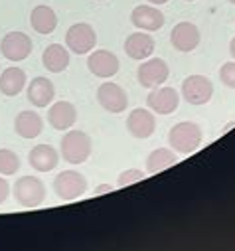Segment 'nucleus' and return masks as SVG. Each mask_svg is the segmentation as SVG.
Here are the masks:
<instances>
[{"mask_svg": "<svg viewBox=\"0 0 235 251\" xmlns=\"http://www.w3.org/2000/svg\"><path fill=\"white\" fill-rule=\"evenodd\" d=\"M168 143L176 152L190 154L202 145V129L200 125L192 121H182L178 125H174L168 133Z\"/></svg>", "mask_w": 235, "mask_h": 251, "instance_id": "1", "label": "nucleus"}, {"mask_svg": "<svg viewBox=\"0 0 235 251\" xmlns=\"http://www.w3.org/2000/svg\"><path fill=\"white\" fill-rule=\"evenodd\" d=\"M60 145L62 156L70 164H83L91 156V137L83 131H68Z\"/></svg>", "mask_w": 235, "mask_h": 251, "instance_id": "2", "label": "nucleus"}, {"mask_svg": "<svg viewBox=\"0 0 235 251\" xmlns=\"http://www.w3.org/2000/svg\"><path fill=\"white\" fill-rule=\"evenodd\" d=\"M53 192L64 202L77 200L79 196H83L87 192V180L77 170H64L53 180Z\"/></svg>", "mask_w": 235, "mask_h": 251, "instance_id": "3", "label": "nucleus"}, {"mask_svg": "<svg viewBox=\"0 0 235 251\" xmlns=\"http://www.w3.org/2000/svg\"><path fill=\"white\" fill-rule=\"evenodd\" d=\"M14 198L22 208H38L46 200V186L38 176H22L14 184Z\"/></svg>", "mask_w": 235, "mask_h": 251, "instance_id": "4", "label": "nucleus"}, {"mask_svg": "<svg viewBox=\"0 0 235 251\" xmlns=\"http://www.w3.org/2000/svg\"><path fill=\"white\" fill-rule=\"evenodd\" d=\"M95 44H97L95 28L87 22L73 24L66 34V46L71 53H77V55L91 53L95 50Z\"/></svg>", "mask_w": 235, "mask_h": 251, "instance_id": "5", "label": "nucleus"}, {"mask_svg": "<svg viewBox=\"0 0 235 251\" xmlns=\"http://www.w3.org/2000/svg\"><path fill=\"white\" fill-rule=\"evenodd\" d=\"M168 75H170L168 64L160 57H150V59L142 61L137 70V79L146 89H154V87L162 85L168 79Z\"/></svg>", "mask_w": 235, "mask_h": 251, "instance_id": "6", "label": "nucleus"}, {"mask_svg": "<svg viewBox=\"0 0 235 251\" xmlns=\"http://www.w3.org/2000/svg\"><path fill=\"white\" fill-rule=\"evenodd\" d=\"M97 101L99 105L109 113H123L129 107V95L127 91L113 81H105L97 89Z\"/></svg>", "mask_w": 235, "mask_h": 251, "instance_id": "7", "label": "nucleus"}, {"mask_svg": "<svg viewBox=\"0 0 235 251\" xmlns=\"http://www.w3.org/2000/svg\"><path fill=\"white\" fill-rule=\"evenodd\" d=\"M32 38L24 32H8L0 42V51L10 61H24L32 53Z\"/></svg>", "mask_w": 235, "mask_h": 251, "instance_id": "8", "label": "nucleus"}, {"mask_svg": "<svg viewBox=\"0 0 235 251\" xmlns=\"http://www.w3.org/2000/svg\"><path fill=\"white\" fill-rule=\"evenodd\" d=\"M87 68L95 77L109 79V77H113L117 72H119L121 61L109 50H95L87 57Z\"/></svg>", "mask_w": 235, "mask_h": 251, "instance_id": "9", "label": "nucleus"}, {"mask_svg": "<svg viewBox=\"0 0 235 251\" xmlns=\"http://www.w3.org/2000/svg\"><path fill=\"white\" fill-rule=\"evenodd\" d=\"M213 95V85L206 75H190L182 83V97L190 105H206Z\"/></svg>", "mask_w": 235, "mask_h": 251, "instance_id": "10", "label": "nucleus"}, {"mask_svg": "<svg viewBox=\"0 0 235 251\" xmlns=\"http://www.w3.org/2000/svg\"><path fill=\"white\" fill-rule=\"evenodd\" d=\"M170 44L178 51H192L200 44V30L192 22H178L170 32Z\"/></svg>", "mask_w": 235, "mask_h": 251, "instance_id": "11", "label": "nucleus"}, {"mask_svg": "<svg viewBox=\"0 0 235 251\" xmlns=\"http://www.w3.org/2000/svg\"><path fill=\"white\" fill-rule=\"evenodd\" d=\"M148 107L158 115H170L178 109L180 95L174 87H154L146 97Z\"/></svg>", "mask_w": 235, "mask_h": 251, "instance_id": "12", "label": "nucleus"}, {"mask_svg": "<svg viewBox=\"0 0 235 251\" xmlns=\"http://www.w3.org/2000/svg\"><path fill=\"white\" fill-rule=\"evenodd\" d=\"M127 129L135 139H148L156 131V117L148 109H135L127 119Z\"/></svg>", "mask_w": 235, "mask_h": 251, "instance_id": "13", "label": "nucleus"}, {"mask_svg": "<svg viewBox=\"0 0 235 251\" xmlns=\"http://www.w3.org/2000/svg\"><path fill=\"white\" fill-rule=\"evenodd\" d=\"M47 121L55 131H68L77 121V109L70 101H57L47 111Z\"/></svg>", "mask_w": 235, "mask_h": 251, "instance_id": "14", "label": "nucleus"}, {"mask_svg": "<svg viewBox=\"0 0 235 251\" xmlns=\"http://www.w3.org/2000/svg\"><path fill=\"white\" fill-rule=\"evenodd\" d=\"M131 22L141 32H156L164 26V14L154 6L141 4L131 12Z\"/></svg>", "mask_w": 235, "mask_h": 251, "instance_id": "15", "label": "nucleus"}, {"mask_svg": "<svg viewBox=\"0 0 235 251\" xmlns=\"http://www.w3.org/2000/svg\"><path fill=\"white\" fill-rule=\"evenodd\" d=\"M28 162L38 172H51L57 166V162H60V154H57V151L51 145H38L30 151Z\"/></svg>", "mask_w": 235, "mask_h": 251, "instance_id": "16", "label": "nucleus"}, {"mask_svg": "<svg viewBox=\"0 0 235 251\" xmlns=\"http://www.w3.org/2000/svg\"><path fill=\"white\" fill-rule=\"evenodd\" d=\"M154 40L144 34V32H135L127 38L125 42V51L131 59H137V61H142V59H148L152 53H154Z\"/></svg>", "mask_w": 235, "mask_h": 251, "instance_id": "17", "label": "nucleus"}, {"mask_svg": "<svg viewBox=\"0 0 235 251\" xmlns=\"http://www.w3.org/2000/svg\"><path fill=\"white\" fill-rule=\"evenodd\" d=\"M42 64L51 74H62L70 66V50L62 44H51L42 53Z\"/></svg>", "mask_w": 235, "mask_h": 251, "instance_id": "18", "label": "nucleus"}, {"mask_svg": "<svg viewBox=\"0 0 235 251\" xmlns=\"http://www.w3.org/2000/svg\"><path fill=\"white\" fill-rule=\"evenodd\" d=\"M55 97V89H53V83L47 79V77H34L28 85V101L34 105V107H47Z\"/></svg>", "mask_w": 235, "mask_h": 251, "instance_id": "19", "label": "nucleus"}, {"mask_svg": "<svg viewBox=\"0 0 235 251\" xmlns=\"http://www.w3.org/2000/svg\"><path fill=\"white\" fill-rule=\"evenodd\" d=\"M14 131L22 139H36L44 131V119L34 111H20L14 121Z\"/></svg>", "mask_w": 235, "mask_h": 251, "instance_id": "20", "label": "nucleus"}, {"mask_svg": "<svg viewBox=\"0 0 235 251\" xmlns=\"http://www.w3.org/2000/svg\"><path fill=\"white\" fill-rule=\"evenodd\" d=\"M26 72L20 68H6L0 74V93L6 97H16L26 87Z\"/></svg>", "mask_w": 235, "mask_h": 251, "instance_id": "21", "label": "nucleus"}, {"mask_svg": "<svg viewBox=\"0 0 235 251\" xmlns=\"http://www.w3.org/2000/svg\"><path fill=\"white\" fill-rule=\"evenodd\" d=\"M30 24L38 34H51L57 28V14L49 6H36L30 14Z\"/></svg>", "mask_w": 235, "mask_h": 251, "instance_id": "22", "label": "nucleus"}, {"mask_svg": "<svg viewBox=\"0 0 235 251\" xmlns=\"http://www.w3.org/2000/svg\"><path fill=\"white\" fill-rule=\"evenodd\" d=\"M176 162H178V156L174 154V151H170V149H156L146 158V172L148 174H158V172L174 166Z\"/></svg>", "mask_w": 235, "mask_h": 251, "instance_id": "23", "label": "nucleus"}, {"mask_svg": "<svg viewBox=\"0 0 235 251\" xmlns=\"http://www.w3.org/2000/svg\"><path fill=\"white\" fill-rule=\"evenodd\" d=\"M20 170V156L10 149H0V176H12Z\"/></svg>", "mask_w": 235, "mask_h": 251, "instance_id": "24", "label": "nucleus"}, {"mask_svg": "<svg viewBox=\"0 0 235 251\" xmlns=\"http://www.w3.org/2000/svg\"><path fill=\"white\" fill-rule=\"evenodd\" d=\"M142 178H144V172H142V170H139V168H129V170H125V172L119 174V180H117V184H119L121 188H125V186H131V184H135V182H139V180H142Z\"/></svg>", "mask_w": 235, "mask_h": 251, "instance_id": "25", "label": "nucleus"}, {"mask_svg": "<svg viewBox=\"0 0 235 251\" xmlns=\"http://www.w3.org/2000/svg\"><path fill=\"white\" fill-rule=\"evenodd\" d=\"M219 79L229 89H235V61H227L219 70Z\"/></svg>", "mask_w": 235, "mask_h": 251, "instance_id": "26", "label": "nucleus"}, {"mask_svg": "<svg viewBox=\"0 0 235 251\" xmlns=\"http://www.w3.org/2000/svg\"><path fill=\"white\" fill-rule=\"evenodd\" d=\"M8 194H10V186H8V182H6L2 176H0V204L6 202Z\"/></svg>", "mask_w": 235, "mask_h": 251, "instance_id": "27", "label": "nucleus"}, {"mask_svg": "<svg viewBox=\"0 0 235 251\" xmlns=\"http://www.w3.org/2000/svg\"><path fill=\"white\" fill-rule=\"evenodd\" d=\"M107 192H113V186H111V184H101V186L95 188V194H97V196H99V194H107Z\"/></svg>", "mask_w": 235, "mask_h": 251, "instance_id": "28", "label": "nucleus"}, {"mask_svg": "<svg viewBox=\"0 0 235 251\" xmlns=\"http://www.w3.org/2000/svg\"><path fill=\"white\" fill-rule=\"evenodd\" d=\"M229 53H231V57L235 59V38H233L231 44H229Z\"/></svg>", "mask_w": 235, "mask_h": 251, "instance_id": "29", "label": "nucleus"}, {"mask_svg": "<svg viewBox=\"0 0 235 251\" xmlns=\"http://www.w3.org/2000/svg\"><path fill=\"white\" fill-rule=\"evenodd\" d=\"M146 2H150V4H166L168 0H146Z\"/></svg>", "mask_w": 235, "mask_h": 251, "instance_id": "30", "label": "nucleus"}, {"mask_svg": "<svg viewBox=\"0 0 235 251\" xmlns=\"http://www.w3.org/2000/svg\"><path fill=\"white\" fill-rule=\"evenodd\" d=\"M229 2H231V4H235V0H229Z\"/></svg>", "mask_w": 235, "mask_h": 251, "instance_id": "31", "label": "nucleus"}, {"mask_svg": "<svg viewBox=\"0 0 235 251\" xmlns=\"http://www.w3.org/2000/svg\"><path fill=\"white\" fill-rule=\"evenodd\" d=\"M186 2H192V0H186Z\"/></svg>", "mask_w": 235, "mask_h": 251, "instance_id": "32", "label": "nucleus"}]
</instances>
